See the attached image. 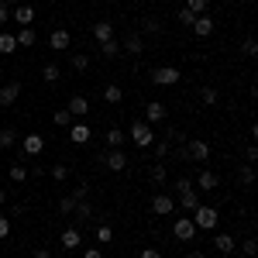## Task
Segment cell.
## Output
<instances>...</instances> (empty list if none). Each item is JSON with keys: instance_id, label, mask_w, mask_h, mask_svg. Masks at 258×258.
I'll return each instance as SVG.
<instances>
[{"instance_id": "12", "label": "cell", "mask_w": 258, "mask_h": 258, "mask_svg": "<svg viewBox=\"0 0 258 258\" xmlns=\"http://www.w3.org/2000/svg\"><path fill=\"white\" fill-rule=\"evenodd\" d=\"M172 238H176V241H193V238H197L193 220H189V217H179L176 224H172Z\"/></svg>"}, {"instance_id": "48", "label": "cell", "mask_w": 258, "mask_h": 258, "mask_svg": "<svg viewBox=\"0 0 258 258\" xmlns=\"http://www.w3.org/2000/svg\"><path fill=\"white\" fill-rule=\"evenodd\" d=\"M244 159H248V162L258 159V148H255V145H248V148H244Z\"/></svg>"}, {"instance_id": "16", "label": "cell", "mask_w": 258, "mask_h": 258, "mask_svg": "<svg viewBox=\"0 0 258 258\" xmlns=\"http://www.w3.org/2000/svg\"><path fill=\"white\" fill-rule=\"evenodd\" d=\"M59 244L66 248V251H76V248L83 244V234H80V227H66V231H62V238H59Z\"/></svg>"}, {"instance_id": "5", "label": "cell", "mask_w": 258, "mask_h": 258, "mask_svg": "<svg viewBox=\"0 0 258 258\" xmlns=\"http://www.w3.org/2000/svg\"><path fill=\"white\" fill-rule=\"evenodd\" d=\"M169 117V107H165V103H159V100H152V103H145V124H152V127H155V124H162V120Z\"/></svg>"}, {"instance_id": "36", "label": "cell", "mask_w": 258, "mask_h": 258, "mask_svg": "<svg viewBox=\"0 0 258 258\" xmlns=\"http://www.w3.org/2000/svg\"><path fill=\"white\" fill-rule=\"evenodd\" d=\"M73 69H76V73H86V69H90V55H83V52H73Z\"/></svg>"}, {"instance_id": "52", "label": "cell", "mask_w": 258, "mask_h": 258, "mask_svg": "<svg viewBox=\"0 0 258 258\" xmlns=\"http://www.w3.org/2000/svg\"><path fill=\"white\" fill-rule=\"evenodd\" d=\"M4 203H7V189L0 186V207H4Z\"/></svg>"}, {"instance_id": "51", "label": "cell", "mask_w": 258, "mask_h": 258, "mask_svg": "<svg viewBox=\"0 0 258 258\" xmlns=\"http://www.w3.org/2000/svg\"><path fill=\"white\" fill-rule=\"evenodd\" d=\"M31 258H52V251H48V248H35V255Z\"/></svg>"}, {"instance_id": "33", "label": "cell", "mask_w": 258, "mask_h": 258, "mask_svg": "<svg viewBox=\"0 0 258 258\" xmlns=\"http://www.w3.org/2000/svg\"><path fill=\"white\" fill-rule=\"evenodd\" d=\"M182 7H189V11L200 18V14H207V11H210V0H186Z\"/></svg>"}, {"instance_id": "29", "label": "cell", "mask_w": 258, "mask_h": 258, "mask_svg": "<svg viewBox=\"0 0 258 258\" xmlns=\"http://www.w3.org/2000/svg\"><path fill=\"white\" fill-rule=\"evenodd\" d=\"M162 31V21L159 18H141V31L138 35H159Z\"/></svg>"}, {"instance_id": "44", "label": "cell", "mask_w": 258, "mask_h": 258, "mask_svg": "<svg viewBox=\"0 0 258 258\" xmlns=\"http://www.w3.org/2000/svg\"><path fill=\"white\" fill-rule=\"evenodd\" d=\"M241 251H244V258H255V251H258L255 238H248V241H244V244H241Z\"/></svg>"}, {"instance_id": "11", "label": "cell", "mask_w": 258, "mask_h": 258, "mask_svg": "<svg viewBox=\"0 0 258 258\" xmlns=\"http://www.w3.org/2000/svg\"><path fill=\"white\" fill-rule=\"evenodd\" d=\"M21 97V80H11L0 86V107H14Z\"/></svg>"}, {"instance_id": "18", "label": "cell", "mask_w": 258, "mask_h": 258, "mask_svg": "<svg viewBox=\"0 0 258 258\" xmlns=\"http://www.w3.org/2000/svg\"><path fill=\"white\" fill-rule=\"evenodd\" d=\"M193 35H197V38H210V35H214V18H210V14H200V18L193 21Z\"/></svg>"}, {"instance_id": "31", "label": "cell", "mask_w": 258, "mask_h": 258, "mask_svg": "<svg viewBox=\"0 0 258 258\" xmlns=\"http://www.w3.org/2000/svg\"><path fill=\"white\" fill-rule=\"evenodd\" d=\"M100 52H103V55H107V59H117V55H120V41H117V38L103 41V45H100Z\"/></svg>"}, {"instance_id": "49", "label": "cell", "mask_w": 258, "mask_h": 258, "mask_svg": "<svg viewBox=\"0 0 258 258\" xmlns=\"http://www.w3.org/2000/svg\"><path fill=\"white\" fill-rule=\"evenodd\" d=\"M83 258H103V251H100V248H86V251H83Z\"/></svg>"}, {"instance_id": "2", "label": "cell", "mask_w": 258, "mask_h": 258, "mask_svg": "<svg viewBox=\"0 0 258 258\" xmlns=\"http://www.w3.org/2000/svg\"><path fill=\"white\" fill-rule=\"evenodd\" d=\"M182 159L186 162H207L210 159V141H200V138L186 141L182 145Z\"/></svg>"}, {"instance_id": "8", "label": "cell", "mask_w": 258, "mask_h": 258, "mask_svg": "<svg viewBox=\"0 0 258 258\" xmlns=\"http://www.w3.org/2000/svg\"><path fill=\"white\" fill-rule=\"evenodd\" d=\"M100 159H103V165H107L110 172H124V169H127V155H124L120 148H110V152H103Z\"/></svg>"}, {"instance_id": "39", "label": "cell", "mask_w": 258, "mask_h": 258, "mask_svg": "<svg viewBox=\"0 0 258 258\" xmlns=\"http://www.w3.org/2000/svg\"><path fill=\"white\" fill-rule=\"evenodd\" d=\"M241 52H244L248 59H255V55H258V41L251 38V35H248V38H244V45H241Z\"/></svg>"}, {"instance_id": "32", "label": "cell", "mask_w": 258, "mask_h": 258, "mask_svg": "<svg viewBox=\"0 0 258 258\" xmlns=\"http://www.w3.org/2000/svg\"><path fill=\"white\" fill-rule=\"evenodd\" d=\"M124 138H127V135H124L120 127H110V131H107V145H110V148H120Z\"/></svg>"}, {"instance_id": "17", "label": "cell", "mask_w": 258, "mask_h": 258, "mask_svg": "<svg viewBox=\"0 0 258 258\" xmlns=\"http://www.w3.org/2000/svg\"><path fill=\"white\" fill-rule=\"evenodd\" d=\"M11 21H18L21 28H31V21H35V7H28V4L11 7Z\"/></svg>"}, {"instance_id": "35", "label": "cell", "mask_w": 258, "mask_h": 258, "mask_svg": "<svg viewBox=\"0 0 258 258\" xmlns=\"http://www.w3.org/2000/svg\"><path fill=\"white\" fill-rule=\"evenodd\" d=\"M97 241H100V244L114 241V227H110V224H97Z\"/></svg>"}, {"instance_id": "38", "label": "cell", "mask_w": 258, "mask_h": 258, "mask_svg": "<svg viewBox=\"0 0 258 258\" xmlns=\"http://www.w3.org/2000/svg\"><path fill=\"white\" fill-rule=\"evenodd\" d=\"M193 21H197V14H193L189 7H179V24H182V28H193Z\"/></svg>"}, {"instance_id": "30", "label": "cell", "mask_w": 258, "mask_h": 258, "mask_svg": "<svg viewBox=\"0 0 258 258\" xmlns=\"http://www.w3.org/2000/svg\"><path fill=\"white\" fill-rule=\"evenodd\" d=\"M148 179H152V182H155V186H162V182H165V179H169V172H165V165H162V162H155V165H152V169H148Z\"/></svg>"}, {"instance_id": "34", "label": "cell", "mask_w": 258, "mask_h": 258, "mask_svg": "<svg viewBox=\"0 0 258 258\" xmlns=\"http://www.w3.org/2000/svg\"><path fill=\"white\" fill-rule=\"evenodd\" d=\"M41 80H45V83H59V80H62L59 66H52V62H48V66H45V69H41Z\"/></svg>"}, {"instance_id": "25", "label": "cell", "mask_w": 258, "mask_h": 258, "mask_svg": "<svg viewBox=\"0 0 258 258\" xmlns=\"http://www.w3.org/2000/svg\"><path fill=\"white\" fill-rule=\"evenodd\" d=\"M14 52H18V41H14L11 31H4L0 35V55H14Z\"/></svg>"}, {"instance_id": "40", "label": "cell", "mask_w": 258, "mask_h": 258, "mask_svg": "<svg viewBox=\"0 0 258 258\" xmlns=\"http://www.w3.org/2000/svg\"><path fill=\"white\" fill-rule=\"evenodd\" d=\"M241 182H244V186H251V182H255V169H251V162H248V165H241Z\"/></svg>"}, {"instance_id": "1", "label": "cell", "mask_w": 258, "mask_h": 258, "mask_svg": "<svg viewBox=\"0 0 258 258\" xmlns=\"http://www.w3.org/2000/svg\"><path fill=\"white\" fill-rule=\"evenodd\" d=\"M189 220H193V227H197V231H217L220 210H217V207H210V203H200Z\"/></svg>"}, {"instance_id": "42", "label": "cell", "mask_w": 258, "mask_h": 258, "mask_svg": "<svg viewBox=\"0 0 258 258\" xmlns=\"http://www.w3.org/2000/svg\"><path fill=\"white\" fill-rule=\"evenodd\" d=\"M55 124H59V127H69V124H73V114H69L66 107H62V110H55Z\"/></svg>"}, {"instance_id": "45", "label": "cell", "mask_w": 258, "mask_h": 258, "mask_svg": "<svg viewBox=\"0 0 258 258\" xmlns=\"http://www.w3.org/2000/svg\"><path fill=\"white\" fill-rule=\"evenodd\" d=\"M7 234H11V217H7V214H0V241L7 238Z\"/></svg>"}, {"instance_id": "15", "label": "cell", "mask_w": 258, "mask_h": 258, "mask_svg": "<svg viewBox=\"0 0 258 258\" xmlns=\"http://www.w3.org/2000/svg\"><path fill=\"white\" fill-rule=\"evenodd\" d=\"M214 248H217L220 255H234L238 241H234V234H227V231H217V234H214Z\"/></svg>"}, {"instance_id": "22", "label": "cell", "mask_w": 258, "mask_h": 258, "mask_svg": "<svg viewBox=\"0 0 258 258\" xmlns=\"http://www.w3.org/2000/svg\"><path fill=\"white\" fill-rule=\"evenodd\" d=\"M93 38H97L100 45L110 41V38H114V24H110V21H97V24H93Z\"/></svg>"}, {"instance_id": "6", "label": "cell", "mask_w": 258, "mask_h": 258, "mask_svg": "<svg viewBox=\"0 0 258 258\" xmlns=\"http://www.w3.org/2000/svg\"><path fill=\"white\" fill-rule=\"evenodd\" d=\"M73 227H83V224H90L93 220V203L90 200H76V207H73Z\"/></svg>"}, {"instance_id": "7", "label": "cell", "mask_w": 258, "mask_h": 258, "mask_svg": "<svg viewBox=\"0 0 258 258\" xmlns=\"http://www.w3.org/2000/svg\"><path fill=\"white\" fill-rule=\"evenodd\" d=\"M172 210H176V200L169 197V193H155V197H152V214H155V217H169Z\"/></svg>"}, {"instance_id": "53", "label": "cell", "mask_w": 258, "mask_h": 258, "mask_svg": "<svg viewBox=\"0 0 258 258\" xmlns=\"http://www.w3.org/2000/svg\"><path fill=\"white\" fill-rule=\"evenodd\" d=\"M189 258H207V251H189Z\"/></svg>"}, {"instance_id": "14", "label": "cell", "mask_w": 258, "mask_h": 258, "mask_svg": "<svg viewBox=\"0 0 258 258\" xmlns=\"http://www.w3.org/2000/svg\"><path fill=\"white\" fill-rule=\"evenodd\" d=\"M69 45H73V35H69L66 28H55V31L48 35V48H52V52H66Z\"/></svg>"}, {"instance_id": "13", "label": "cell", "mask_w": 258, "mask_h": 258, "mask_svg": "<svg viewBox=\"0 0 258 258\" xmlns=\"http://www.w3.org/2000/svg\"><path fill=\"white\" fill-rule=\"evenodd\" d=\"M197 207H200V193H197V186H186V189H179V210L193 214Z\"/></svg>"}, {"instance_id": "19", "label": "cell", "mask_w": 258, "mask_h": 258, "mask_svg": "<svg viewBox=\"0 0 258 258\" xmlns=\"http://www.w3.org/2000/svg\"><path fill=\"white\" fill-rule=\"evenodd\" d=\"M120 52H127V55H141V52H145V41H141L138 31H131L127 38L120 41Z\"/></svg>"}, {"instance_id": "43", "label": "cell", "mask_w": 258, "mask_h": 258, "mask_svg": "<svg viewBox=\"0 0 258 258\" xmlns=\"http://www.w3.org/2000/svg\"><path fill=\"white\" fill-rule=\"evenodd\" d=\"M73 207H76V200H73V197H62L59 200V214H66V217L73 214Z\"/></svg>"}, {"instance_id": "20", "label": "cell", "mask_w": 258, "mask_h": 258, "mask_svg": "<svg viewBox=\"0 0 258 258\" xmlns=\"http://www.w3.org/2000/svg\"><path fill=\"white\" fill-rule=\"evenodd\" d=\"M197 189H203V193H210V189H217L220 186V179H217V172H210V169H203L197 176V182H193Z\"/></svg>"}, {"instance_id": "3", "label": "cell", "mask_w": 258, "mask_h": 258, "mask_svg": "<svg viewBox=\"0 0 258 258\" xmlns=\"http://www.w3.org/2000/svg\"><path fill=\"white\" fill-rule=\"evenodd\" d=\"M127 135H131V141H135L138 148H148V145L155 141V127H152V124H145V120H135Z\"/></svg>"}, {"instance_id": "41", "label": "cell", "mask_w": 258, "mask_h": 258, "mask_svg": "<svg viewBox=\"0 0 258 258\" xmlns=\"http://www.w3.org/2000/svg\"><path fill=\"white\" fill-rule=\"evenodd\" d=\"M200 97H203V103H207V107H214V103H217V90H214V86H203V93H200Z\"/></svg>"}, {"instance_id": "24", "label": "cell", "mask_w": 258, "mask_h": 258, "mask_svg": "<svg viewBox=\"0 0 258 258\" xmlns=\"http://www.w3.org/2000/svg\"><path fill=\"white\" fill-rule=\"evenodd\" d=\"M103 103H124V90H120L117 83L103 86Z\"/></svg>"}, {"instance_id": "47", "label": "cell", "mask_w": 258, "mask_h": 258, "mask_svg": "<svg viewBox=\"0 0 258 258\" xmlns=\"http://www.w3.org/2000/svg\"><path fill=\"white\" fill-rule=\"evenodd\" d=\"M7 21H11V4L4 0V4H0V24H7Z\"/></svg>"}, {"instance_id": "46", "label": "cell", "mask_w": 258, "mask_h": 258, "mask_svg": "<svg viewBox=\"0 0 258 258\" xmlns=\"http://www.w3.org/2000/svg\"><path fill=\"white\" fill-rule=\"evenodd\" d=\"M169 152H172V145H169V141L162 138L159 145H155V155H159V159H165V155H169Z\"/></svg>"}, {"instance_id": "27", "label": "cell", "mask_w": 258, "mask_h": 258, "mask_svg": "<svg viewBox=\"0 0 258 258\" xmlns=\"http://www.w3.org/2000/svg\"><path fill=\"white\" fill-rule=\"evenodd\" d=\"M7 176H11V182H14V186H21V182H28V169H24L21 162H14V165L7 169Z\"/></svg>"}, {"instance_id": "4", "label": "cell", "mask_w": 258, "mask_h": 258, "mask_svg": "<svg viewBox=\"0 0 258 258\" xmlns=\"http://www.w3.org/2000/svg\"><path fill=\"white\" fill-rule=\"evenodd\" d=\"M179 80H182V73H179L176 66H155L152 69V83L155 86H176Z\"/></svg>"}, {"instance_id": "21", "label": "cell", "mask_w": 258, "mask_h": 258, "mask_svg": "<svg viewBox=\"0 0 258 258\" xmlns=\"http://www.w3.org/2000/svg\"><path fill=\"white\" fill-rule=\"evenodd\" d=\"M66 110H69L73 117H86V110H90V100L76 93V97H69V103H66Z\"/></svg>"}, {"instance_id": "50", "label": "cell", "mask_w": 258, "mask_h": 258, "mask_svg": "<svg viewBox=\"0 0 258 258\" xmlns=\"http://www.w3.org/2000/svg\"><path fill=\"white\" fill-rule=\"evenodd\" d=\"M138 258H162V255H159V251H155V248H145V251H141Z\"/></svg>"}, {"instance_id": "10", "label": "cell", "mask_w": 258, "mask_h": 258, "mask_svg": "<svg viewBox=\"0 0 258 258\" xmlns=\"http://www.w3.org/2000/svg\"><path fill=\"white\" fill-rule=\"evenodd\" d=\"M21 148H24V155H28V159H35V155H41V152H45V138H41L38 131H31V135H24Z\"/></svg>"}, {"instance_id": "26", "label": "cell", "mask_w": 258, "mask_h": 258, "mask_svg": "<svg viewBox=\"0 0 258 258\" xmlns=\"http://www.w3.org/2000/svg\"><path fill=\"white\" fill-rule=\"evenodd\" d=\"M165 141H169V145H179V148H182V145H186V131H182V127H165Z\"/></svg>"}, {"instance_id": "28", "label": "cell", "mask_w": 258, "mask_h": 258, "mask_svg": "<svg viewBox=\"0 0 258 258\" xmlns=\"http://www.w3.org/2000/svg\"><path fill=\"white\" fill-rule=\"evenodd\" d=\"M18 145V127H0V148H14Z\"/></svg>"}, {"instance_id": "9", "label": "cell", "mask_w": 258, "mask_h": 258, "mask_svg": "<svg viewBox=\"0 0 258 258\" xmlns=\"http://www.w3.org/2000/svg\"><path fill=\"white\" fill-rule=\"evenodd\" d=\"M69 138H73V145H86V141L93 138V127L86 120H73L69 124Z\"/></svg>"}, {"instance_id": "37", "label": "cell", "mask_w": 258, "mask_h": 258, "mask_svg": "<svg viewBox=\"0 0 258 258\" xmlns=\"http://www.w3.org/2000/svg\"><path fill=\"white\" fill-rule=\"evenodd\" d=\"M52 179H55V182H66V179H69V165H66V162L52 165Z\"/></svg>"}, {"instance_id": "23", "label": "cell", "mask_w": 258, "mask_h": 258, "mask_svg": "<svg viewBox=\"0 0 258 258\" xmlns=\"http://www.w3.org/2000/svg\"><path fill=\"white\" fill-rule=\"evenodd\" d=\"M14 41H18V48H31V45L38 41V35H35V28H18Z\"/></svg>"}]
</instances>
